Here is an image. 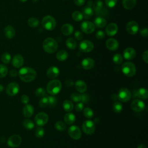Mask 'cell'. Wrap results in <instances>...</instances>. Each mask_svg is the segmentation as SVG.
Wrapping results in <instances>:
<instances>
[{"instance_id":"14","label":"cell","mask_w":148,"mask_h":148,"mask_svg":"<svg viewBox=\"0 0 148 148\" xmlns=\"http://www.w3.org/2000/svg\"><path fill=\"white\" fill-rule=\"evenodd\" d=\"M82 31L87 34H90L92 33L95 30V25L94 23L90 21H84L81 24Z\"/></svg>"},{"instance_id":"33","label":"cell","mask_w":148,"mask_h":148,"mask_svg":"<svg viewBox=\"0 0 148 148\" xmlns=\"http://www.w3.org/2000/svg\"><path fill=\"white\" fill-rule=\"evenodd\" d=\"M23 125L25 129L28 130H31L33 129L35 127V124H34V122L32 120L28 119H24L23 120Z\"/></svg>"},{"instance_id":"10","label":"cell","mask_w":148,"mask_h":148,"mask_svg":"<svg viewBox=\"0 0 148 148\" xmlns=\"http://www.w3.org/2000/svg\"><path fill=\"white\" fill-rule=\"evenodd\" d=\"M117 98L121 102H126L131 98V92L127 88H121L119 91Z\"/></svg>"},{"instance_id":"30","label":"cell","mask_w":148,"mask_h":148,"mask_svg":"<svg viewBox=\"0 0 148 148\" xmlns=\"http://www.w3.org/2000/svg\"><path fill=\"white\" fill-rule=\"evenodd\" d=\"M94 25L98 28H103L106 24V20L102 17H98L94 20Z\"/></svg>"},{"instance_id":"59","label":"cell","mask_w":148,"mask_h":148,"mask_svg":"<svg viewBox=\"0 0 148 148\" xmlns=\"http://www.w3.org/2000/svg\"><path fill=\"white\" fill-rule=\"evenodd\" d=\"M86 0H73V2H75V3L77 5V6H82L83 5L84 2H85Z\"/></svg>"},{"instance_id":"51","label":"cell","mask_w":148,"mask_h":148,"mask_svg":"<svg viewBox=\"0 0 148 148\" xmlns=\"http://www.w3.org/2000/svg\"><path fill=\"white\" fill-rule=\"evenodd\" d=\"M105 36V34L104 32L102 31H98L95 34V37L98 39H101L104 38Z\"/></svg>"},{"instance_id":"54","label":"cell","mask_w":148,"mask_h":148,"mask_svg":"<svg viewBox=\"0 0 148 148\" xmlns=\"http://www.w3.org/2000/svg\"><path fill=\"white\" fill-rule=\"evenodd\" d=\"M140 34L143 37H145V38L147 37V35H148V29H147V28H146V27L142 28L140 30Z\"/></svg>"},{"instance_id":"29","label":"cell","mask_w":148,"mask_h":148,"mask_svg":"<svg viewBox=\"0 0 148 148\" xmlns=\"http://www.w3.org/2000/svg\"><path fill=\"white\" fill-rule=\"evenodd\" d=\"M136 94L138 97L142 99H146L148 97V91L147 89L145 88H140L138 89Z\"/></svg>"},{"instance_id":"34","label":"cell","mask_w":148,"mask_h":148,"mask_svg":"<svg viewBox=\"0 0 148 148\" xmlns=\"http://www.w3.org/2000/svg\"><path fill=\"white\" fill-rule=\"evenodd\" d=\"M66 45L69 49L73 50L76 49L77 46V43L73 38H69L66 40Z\"/></svg>"},{"instance_id":"2","label":"cell","mask_w":148,"mask_h":148,"mask_svg":"<svg viewBox=\"0 0 148 148\" xmlns=\"http://www.w3.org/2000/svg\"><path fill=\"white\" fill-rule=\"evenodd\" d=\"M62 88V84L59 80L54 79L50 81L46 87L47 92L51 95H54L58 94Z\"/></svg>"},{"instance_id":"13","label":"cell","mask_w":148,"mask_h":148,"mask_svg":"<svg viewBox=\"0 0 148 148\" xmlns=\"http://www.w3.org/2000/svg\"><path fill=\"white\" fill-rule=\"evenodd\" d=\"M79 50L84 53L90 52L94 49V45L93 43L88 40H84L80 42L79 44Z\"/></svg>"},{"instance_id":"15","label":"cell","mask_w":148,"mask_h":148,"mask_svg":"<svg viewBox=\"0 0 148 148\" xmlns=\"http://www.w3.org/2000/svg\"><path fill=\"white\" fill-rule=\"evenodd\" d=\"M126 29L128 33L131 35H134L139 31V25L135 21H130L127 23Z\"/></svg>"},{"instance_id":"39","label":"cell","mask_w":148,"mask_h":148,"mask_svg":"<svg viewBox=\"0 0 148 148\" xmlns=\"http://www.w3.org/2000/svg\"><path fill=\"white\" fill-rule=\"evenodd\" d=\"M72 18L76 21H80L82 20L83 18L82 13L79 11H75L73 12L72 14Z\"/></svg>"},{"instance_id":"8","label":"cell","mask_w":148,"mask_h":148,"mask_svg":"<svg viewBox=\"0 0 148 148\" xmlns=\"http://www.w3.org/2000/svg\"><path fill=\"white\" fill-rule=\"evenodd\" d=\"M20 90V87L18 83L16 82H12L8 84L6 88V93L10 97H13L17 95Z\"/></svg>"},{"instance_id":"64","label":"cell","mask_w":148,"mask_h":148,"mask_svg":"<svg viewBox=\"0 0 148 148\" xmlns=\"http://www.w3.org/2000/svg\"><path fill=\"white\" fill-rule=\"evenodd\" d=\"M19 1L21 2H26L27 0H19Z\"/></svg>"},{"instance_id":"6","label":"cell","mask_w":148,"mask_h":148,"mask_svg":"<svg viewBox=\"0 0 148 148\" xmlns=\"http://www.w3.org/2000/svg\"><path fill=\"white\" fill-rule=\"evenodd\" d=\"M21 137L19 135L14 134L9 136L7 140V143L10 147L16 148L21 145Z\"/></svg>"},{"instance_id":"17","label":"cell","mask_w":148,"mask_h":148,"mask_svg":"<svg viewBox=\"0 0 148 148\" xmlns=\"http://www.w3.org/2000/svg\"><path fill=\"white\" fill-rule=\"evenodd\" d=\"M118 31V27L117 25L116 24L114 23H112L109 24L105 29V32L106 34L110 36H113L115 34H116V33Z\"/></svg>"},{"instance_id":"21","label":"cell","mask_w":148,"mask_h":148,"mask_svg":"<svg viewBox=\"0 0 148 148\" xmlns=\"http://www.w3.org/2000/svg\"><path fill=\"white\" fill-rule=\"evenodd\" d=\"M82 67L86 70L90 69L92 68L95 65V61L94 60L90 57L86 58L83 59L82 61Z\"/></svg>"},{"instance_id":"45","label":"cell","mask_w":148,"mask_h":148,"mask_svg":"<svg viewBox=\"0 0 148 148\" xmlns=\"http://www.w3.org/2000/svg\"><path fill=\"white\" fill-rule=\"evenodd\" d=\"M35 94L37 97H45L46 95V91L42 87H39L36 89Z\"/></svg>"},{"instance_id":"20","label":"cell","mask_w":148,"mask_h":148,"mask_svg":"<svg viewBox=\"0 0 148 148\" xmlns=\"http://www.w3.org/2000/svg\"><path fill=\"white\" fill-rule=\"evenodd\" d=\"M106 47L111 51H114L119 47V42L114 38H110L106 42Z\"/></svg>"},{"instance_id":"23","label":"cell","mask_w":148,"mask_h":148,"mask_svg":"<svg viewBox=\"0 0 148 148\" xmlns=\"http://www.w3.org/2000/svg\"><path fill=\"white\" fill-rule=\"evenodd\" d=\"M34 112V107L29 104H26L24 106L23 109V116L26 117L28 118L32 116Z\"/></svg>"},{"instance_id":"1","label":"cell","mask_w":148,"mask_h":148,"mask_svg":"<svg viewBox=\"0 0 148 148\" xmlns=\"http://www.w3.org/2000/svg\"><path fill=\"white\" fill-rule=\"evenodd\" d=\"M18 75L20 79L23 82L28 83L33 81L36 78V72L33 68L28 66H25L21 68L19 70Z\"/></svg>"},{"instance_id":"57","label":"cell","mask_w":148,"mask_h":148,"mask_svg":"<svg viewBox=\"0 0 148 148\" xmlns=\"http://www.w3.org/2000/svg\"><path fill=\"white\" fill-rule=\"evenodd\" d=\"M65 85H66L67 87H72V86H73L74 82H73L72 80L69 79H66V80H65Z\"/></svg>"},{"instance_id":"43","label":"cell","mask_w":148,"mask_h":148,"mask_svg":"<svg viewBox=\"0 0 148 148\" xmlns=\"http://www.w3.org/2000/svg\"><path fill=\"white\" fill-rule=\"evenodd\" d=\"M113 61L114 64L120 65L123 62V58L122 56L120 54H116L114 55L113 57Z\"/></svg>"},{"instance_id":"47","label":"cell","mask_w":148,"mask_h":148,"mask_svg":"<svg viewBox=\"0 0 148 148\" xmlns=\"http://www.w3.org/2000/svg\"><path fill=\"white\" fill-rule=\"evenodd\" d=\"M49 104V101H48V97H43L39 101V105L41 108H45L47 106H48Z\"/></svg>"},{"instance_id":"27","label":"cell","mask_w":148,"mask_h":148,"mask_svg":"<svg viewBox=\"0 0 148 148\" xmlns=\"http://www.w3.org/2000/svg\"><path fill=\"white\" fill-rule=\"evenodd\" d=\"M75 116L72 113H68L64 115V120L65 123L69 125H71L75 121Z\"/></svg>"},{"instance_id":"62","label":"cell","mask_w":148,"mask_h":148,"mask_svg":"<svg viewBox=\"0 0 148 148\" xmlns=\"http://www.w3.org/2000/svg\"><path fill=\"white\" fill-rule=\"evenodd\" d=\"M4 90V87L2 84H0V93L2 92Z\"/></svg>"},{"instance_id":"5","label":"cell","mask_w":148,"mask_h":148,"mask_svg":"<svg viewBox=\"0 0 148 148\" xmlns=\"http://www.w3.org/2000/svg\"><path fill=\"white\" fill-rule=\"evenodd\" d=\"M42 25L45 29L51 31L55 28L56 26V21L52 16H46L42 19Z\"/></svg>"},{"instance_id":"3","label":"cell","mask_w":148,"mask_h":148,"mask_svg":"<svg viewBox=\"0 0 148 148\" xmlns=\"http://www.w3.org/2000/svg\"><path fill=\"white\" fill-rule=\"evenodd\" d=\"M43 50L47 53L52 54L56 52L58 49L57 42L51 38H47L43 42Z\"/></svg>"},{"instance_id":"12","label":"cell","mask_w":148,"mask_h":148,"mask_svg":"<svg viewBox=\"0 0 148 148\" xmlns=\"http://www.w3.org/2000/svg\"><path fill=\"white\" fill-rule=\"evenodd\" d=\"M145 103L140 99H135L132 101L131 104V108L135 112H140L145 109Z\"/></svg>"},{"instance_id":"61","label":"cell","mask_w":148,"mask_h":148,"mask_svg":"<svg viewBox=\"0 0 148 148\" xmlns=\"http://www.w3.org/2000/svg\"><path fill=\"white\" fill-rule=\"evenodd\" d=\"M137 148H146V146L144 144H140L138 146Z\"/></svg>"},{"instance_id":"35","label":"cell","mask_w":148,"mask_h":148,"mask_svg":"<svg viewBox=\"0 0 148 148\" xmlns=\"http://www.w3.org/2000/svg\"><path fill=\"white\" fill-rule=\"evenodd\" d=\"M28 24L29 27L32 28H35L37 26H38L39 24V21L38 19H37L35 17H31L28 20Z\"/></svg>"},{"instance_id":"58","label":"cell","mask_w":148,"mask_h":148,"mask_svg":"<svg viewBox=\"0 0 148 148\" xmlns=\"http://www.w3.org/2000/svg\"><path fill=\"white\" fill-rule=\"evenodd\" d=\"M9 75L11 77H16L18 75V72L15 69H12L9 72Z\"/></svg>"},{"instance_id":"41","label":"cell","mask_w":148,"mask_h":148,"mask_svg":"<svg viewBox=\"0 0 148 148\" xmlns=\"http://www.w3.org/2000/svg\"><path fill=\"white\" fill-rule=\"evenodd\" d=\"M54 127H55L56 129H57V130L60 131H62L65 130V129L66 128L65 124L62 121H57L54 125Z\"/></svg>"},{"instance_id":"63","label":"cell","mask_w":148,"mask_h":148,"mask_svg":"<svg viewBox=\"0 0 148 148\" xmlns=\"http://www.w3.org/2000/svg\"><path fill=\"white\" fill-rule=\"evenodd\" d=\"M95 123H99V118H95L93 121Z\"/></svg>"},{"instance_id":"26","label":"cell","mask_w":148,"mask_h":148,"mask_svg":"<svg viewBox=\"0 0 148 148\" xmlns=\"http://www.w3.org/2000/svg\"><path fill=\"white\" fill-rule=\"evenodd\" d=\"M136 3V0H123V5L127 10L133 9Z\"/></svg>"},{"instance_id":"32","label":"cell","mask_w":148,"mask_h":148,"mask_svg":"<svg viewBox=\"0 0 148 148\" xmlns=\"http://www.w3.org/2000/svg\"><path fill=\"white\" fill-rule=\"evenodd\" d=\"M62 106L64 109V110L66 112H71L73 109V103L68 99L65 100L63 102Z\"/></svg>"},{"instance_id":"18","label":"cell","mask_w":148,"mask_h":148,"mask_svg":"<svg viewBox=\"0 0 148 148\" xmlns=\"http://www.w3.org/2000/svg\"><path fill=\"white\" fill-rule=\"evenodd\" d=\"M123 56L125 60H133L136 56V51L132 47H128L124 50L123 52Z\"/></svg>"},{"instance_id":"50","label":"cell","mask_w":148,"mask_h":148,"mask_svg":"<svg viewBox=\"0 0 148 148\" xmlns=\"http://www.w3.org/2000/svg\"><path fill=\"white\" fill-rule=\"evenodd\" d=\"M90 100V96L87 94H81V100L80 102L84 103H87Z\"/></svg>"},{"instance_id":"4","label":"cell","mask_w":148,"mask_h":148,"mask_svg":"<svg viewBox=\"0 0 148 148\" xmlns=\"http://www.w3.org/2000/svg\"><path fill=\"white\" fill-rule=\"evenodd\" d=\"M121 71L127 77H132L136 72V66L131 62H126L121 66Z\"/></svg>"},{"instance_id":"52","label":"cell","mask_w":148,"mask_h":148,"mask_svg":"<svg viewBox=\"0 0 148 148\" xmlns=\"http://www.w3.org/2000/svg\"><path fill=\"white\" fill-rule=\"evenodd\" d=\"M21 101L23 104L26 105V104L28 103V102L29 101V98L27 95L24 94V95H21Z\"/></svg>"},{"instance_id":"36","label":"cell","mask_w":148,"mask_h":148,"mask_svg":"<svg viewBox=\"0 0 148 148\" xmlns=\"http://www.w3.org/2000/svg\"><path fill=\"white\" fill-rule=\"evenodd\" d=\"M112 108L114 112L116 113H120L123 109V106L120 102H115L113 103Z\"/></svg>"},{"instance_id":"24","label":"cell","mask_w":148,"mask_h":148,"mask_svg":"<svg viewBox=\"0 0 148 148\" xmlns=\"http://www.w3.org/2000/svg\"><path fill=\"white\" fill-rule=\"evenodd\" d=\"M4 34L6 38L12 39L15 36L16 31L13 26L8 25L6 26L4 29Z\"/></svg>"},{"instance_id":"25","label":"cell","mask_w":148,"mask_h":148,"mask_svg":"<svg viewBox=\"0 0 148 148\" xmlns=\"http://www.w3.org/2000/svg\"><path fill=\"white\" fill-rule=\"evenodd\" d=\"M61 32L65 35H71L73 31V27L70 24H65L61 27Z\"/></svg>"},{"instance_id":"55","label":"cell","mask_w":148,"mask_h":148,"mask_svg":"<svg viewBox=\"0 0 148 148\" xmlns=\"http://www.w3.org/2000/svg\"><path fill=\"white\" fill-rule=\"evenodd\" d=\"M74 35H75V38H76L77 40H79L82 39V38H83V35L82 32H81L80 31H76V32H75Z\"/></svg>"},{"instance_id":"9","label":"cell","mask_w":148,"mask_h":148,"mask_svg":"<svg viewBox=\"0 0 148 148\" xmlns=\"http://www.w3.org/2000/svg\"><path fill=\"white\" fill-rule=\"evenodd\" d=\"M49 120L48 115L45 112H39L35 117V122L38 126L42 127L47 124Z\"/></svg>"},{"instance_id":"22","label":"cell","mask_w":148,"mask_h":148,"mask_svg":"<svg viewBox=\"0 0 148 148\" xmlns=\"http://www.w3.org/2000/svg\"><path fill=\"white\" fill-rule=\"evenodd\" d=\"M75 86L76 90L80 92V93H84L86 91L87 89V86L86 83L82 80H78L75 83Z\"/></svg>"},{"instance_id":"49","label":"cell","mask_w":148,"mask_h":148,"mask_svg":"<svg viewBox=\"0 0 148 148\" xmlns=\"http://www.w3.org/2000/svg\"><path fill=\"white\" fill-rule=\"evenodd\" d=\"M117 0H105V4L109 8L114 7L117 3Z\"/></svg>"},{"instance_id":"16","label":"cell","mask_w":148,"mask_h":148,"mask_svg":"<svg viewBox=\"0 0 148 148\" xmlns=\"http://www.w3.org/2000/svg\"><path fill=\"white\" fill-rule=\"evenodd\" d=\"M12 64L15 68H20L24 64V58L20 54H16L12 58Z\"/></svg>"},{"instance_id":"40","label":"cell","mask_w":148,"mask_h":148,"mask_svg":"<svg viewBox=\"0 0 148 148\" xmlns=\"http://www.w3.org/2000/svg\"><path fill=\"white\" fill-rule=\"evenodd\" d=\"M8 73L7 66L3 64H0V78L5 77Z\"/></svg>"},{"instance_id":"48","label":"cell","mask_w":148,"mask_h":148,"mask_svg":"<svg viewBox=\"0 0 148 148\" xmlns=\"http://www.w3.org/2000/svg\"><path fill=\"white\" fill-rule=\"evenodd\" d=\"M71 99L75 102H79L81 100V94L76 92L72 93L71 95Z\"/></svg>"},{"instance_id":"7","label":"cell","mask_w":148,"mask_h":148,"mask_svg":"<svg viewBox=\"0 0 148 148\" xmlns=\"http://www.w3.org/2000/svg\"><path fill=\"white\" fill-rule=\"evenodd\" d=\"M82 130L83 132L87 135L92 134L95 130L94 123L91 120H86L82 124Z\"/></svg>"},{"instance_id":"37","label":"cell","mask_w":148,"mask_h":148,"mask_svg":"<svg viewBox=\"0 0 148 148\" xmlns=\"http://www.w3.org/2000/svg\"><path fill=\"white\" fill-rule=\"evenodd\" d=\"M11 60V56L8 52L3 53L1 56V61L5 64H8Z\"/></svg>"},{"instance_id":"11","label":"cell","mask_w":148,"mask_h":148,"mask_svg":"<svg viewBox=\"0 0 148 148\" xmlns=\"http://www.w3.org/2000/svg\"><path fill=\"white\" fill-rule=\"evenodd\" d=\"M68 133L71 138L75 140L79 139L82 136L80 129L76 125H72L69 127Z\"/></svg>"},{"instance_id":"38","label":"cell","mask_w":148,"mask_h":148,"mask_svg":"<svg viewBox=\"0 0 148 148\" xmlns=\"http://www.w3.org/2000/svg\"><path fill=\"white\" fill-rule=\"evenodd\" d=\"M83 115L88 119H91L94 116L93 110L90 108H86L83 109Z\"/></svg>"},{"instance_id":"56","label":"cell","mask_w":148,"mask_h":148,"mask_svg":"<svg viewBox=\"0 0 148 148\" xmlns=\"http://www.w3.org/2000/svg\"><path fill=\"white\" fill-rule=\"evenodd\" d=\"M142 58L143 61L147 64L148 63V51L146 50L142 54Z\"/></svg>"},{"instance_id":"53","label":"cell","mask_w":148,"mask_h":148,"mask_svg":"<svg viewBox=\"0 0 148 148\" xmlns=\"http://www.w3.org/2000/svg\"><path fill=\"white\" fill-rule=\"evenodd\" d=\"M75 108V110L77 112H80V111H82L83 109L84 105L82 102H79V103L76 104Z\"/></svg>"},{"instance_id":"44","label":"cell","mask_w":148,"mask_h":148,"mask_svg":"<svg viewBox=\"0 0 148 148\" xmlns=\"http://www.w3.org/2000/svg\"><path fill=\"white\" fill-rule=\"evenodd\" d=\"M103 7V2L101 0H97L93 3V9L95 11H99L102 9Z\"/></svg>"},{"instance_id":"28","label":"cell","mask_w":148,"mask_h":148,"mask_svg":"<svg viewBox=\"0 0 148 148\" xmlns=\"http://www.w3.org/2000/svg\"><path fill=\"white\" fill-rule=\"evenodd\" d=\"M82 13L85 19H88L93 15V10L91 6H87L83 9Z\"/></svg>"},{"instance_id":"31","label":"cell","mask_w":148,"mask_h":148,"mask_svg":"<svg viewBox=\"0 0 148 148\" xmlns=\"http://www.w3.org/2000/svg\"><path fill=\"white\" fill-rule=\"evenodd\" d=\"M68 57V53L64 50H61L59 51L57 54H56V57L57 59L60 61H64L67 59Z\"/></svg>"},{"instance_id":"46","label":"cell","mask_w":148,"mask_h":148,"mask_svg":"<svg viewBox=\"0 0 148 148\" xmlns=\"http://www.w3.org/2000/svg\"><path fill=\"white\" fill-rule=\"evenodd\" d=\"M35 135L37 138H42L44 135H45V130L44 129L40 127L39 126L38 128H36L35 132Z\"/></svg>"},{"instance_id":"19","label":"cell","mask_w":148,"mask_h":148,"mask_svg":"<svg viewBox=\"0 0 148 148\" xmlns=\"http://www.w3.org/2000/svg\"><path fill=\"white\" fill-rule=\"evenodd\" d=\"M60 73L59 69L55 66H50L46 72V75L47 77L50 79H55L56 78Z\"/></svg>"},{"instance_id":"42","label":"cell","mask_w":148,"mask_h":148,"mask_svg":"<svg viewBox=\"0 0 148 148\" xmlns=\"http://www.w3.org/2000/svg\"><path fill=\"white\" fill-rule=\"evenodd\" d=\"M48 101H49V104L48 105L50 107L53 108L54 106H56V105L57 104V98L54 96H49L48 97Z\"/></svg>"},{"instance_id":"60","label":"cell","mask_w":148,"mask_h":148,"mask_svg":"<svg viewBox=\"0 0 148 148\" xmlns=\"http://www.w3.org/2000/svg\"><path fill=\"white\" fill-rule=\"evenodd\" d=\"M111 98L112 99V100H116L117 99H118L117 98V94H112L111 96Z\"/></svg>"}]
</instances>
